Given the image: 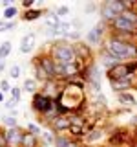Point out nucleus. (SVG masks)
Returning <instances> with one entry per match:
<instances>
[{
	"instance_id": "nucleus-37",
	"label": "nucleus",
	"mask_w": 137,
	"mask_h": 147,
	"mask_svg": "<svg viewBox=\"0 0 137 147\" xmlns=\"http://www.w3.org/2000/svg\"><path fill=\"white\" fill-rule=\"evenodd\" d=\"M130 123H132V127H137V112L132 116V121H130Z\"/></svg>"
},
{
	"instance_id": "nucleus-31",
	"label": "nucleus",
	"mask_w": 137,
	"mask_h": 147,
	"mask_svg": "<svg viewBox=\"0 0 137 147\" xmlns=\"http://www.w3.org/2000/svg\"><path fill=\"white\" fill-rule=\"evenodd\" d=\"M0 147H7V142H6V129H0Z\"/></svg>"
},
{
	"instance_id": "nucleus-11",
	"label": "nucleus",
	"mask_w": 137,
	"mask_h": 147,
	"mask_svg": "<svg viewBox=\"0 0 137 147\" xmlns=\"http://www.w3.org/2000/svg\"><path fill=\"white\" fill-rule=\"evenodd\" d=\"M117 103L124 109H130V107H135L137 105V98L132 92H122V94H117Z\"/></svg>"
},
{
	"instance_id": "nucleus-27",
	"label": "nucleus",
	"mask_w": 137,
	"mask_h": 147,
	"mask_svg": "<svg viewBox=\"0 0 137 147\" xmlns=\"http://www.w3.org/2000/svg\"><path fill=\"white\" fill-rule=\"evenodd\" d=\"M9 79H18V77H20V66H18V64H13L11 68H9Z\"/></svg>"
},
{
	"instance_id": "nucleus-26",
	"label": "nucleus",
	"mask_w": 137,
	"mask_h": 147,
	"mask_svg": "<svg viewBox=\"0 0 137 147\" xmlns=\"http://www.w3.org/2000/svg\"><path fill=\"white\" fill-rule=\"evenodd\" d=\"M9 94H11V99L18 103V101H20V98H22V88H20V86H11Z\"/></svg>"
},
{
	"instance_id": "nucleus-40",
	"label": "nucleus",
	"mask_w": 137,
	"mask_h": 147,
	"mask_svg": "<svg viewBox=\"0 0 137 147\" xmlns=\"http://www.w3.org/2000/svg\"><path fill=\"white\" fill-rule=\"evenodd\" d=\"M135 11H137V4H135Z\"/></svg>"
},
{
	"instance_id": "nucleus-4",
	"label": "nucleus",
	"mask_w": 137,
	"mask_h": 147,
	"mask_svg": "<svg viewBox=\"0 0 137 147\" xmlns=\"http://www.w3.org/2000/svg\"><path fill=\"white\" fill-rule=\"evenodd\" d=\"M49 109H53V99L49 98V96L42 94L40 90L35 92V94L31 96V110L37 114V118L44 116Z\"/></svg>"
},
{
	"instance_id": "nucleus-35",
	"label": "nucleus",
	"mask_w": 137,
	"mask_h": 147,
	"mask_svg": "<svg viewBox=\"0 0 137 147\" xmlns=\"http://www.w3.org/2000/svg\"><path fill=\"white\" fill-rule=\"evenodd\" d=\"M95 9H99V6H97V4H86L84 11H86V13H88V15H90V13H93Z\"/></svg>"
},
{
	"instance_id": "nucleus-5",
	"label": "nucleus",
	"mask_w": 137,
	"mask_h": 147,
	"mask_svg": "<svg viewBox=\"0 0 137 147\" xmlns=\"http://www.w3.org/2000/svg\"><path fill=\"white\" fill-rule=\"evenodd\" d=\"M35 63H39L40 66L44 68V72H46V76H48V79H55V63L51 57H49V53L48 52H40V53H37L35 55V59H33Z\"/></svg>"
},
{
	"instance_id": "nucleus-3",
	"label": "nucleus",
	"mask_w": 137,
	"mask_h": 147,
	"mask_svg": "<svg viewBox=\"0 0 137 147\" xmlns=\"http://www.w3.org/2000/svg\"><path fill=\"white\" fill-rule=\"evenodd\" d=\"M106 35H108V24L102 22V20H99L97 24L86 33V44H88L90 48H100L102 42H104V39H106Z\"/></svg>"
},
{
	"instance_id": "nucleus-28",
	"label": "nucleus",
	"mask_w": 137,
	"mask_h": 147,
	"mask_svg": "<svg viewBox=\"0 0 137 147\" xmlns=\"http://www.w3.org/2000/svg\"><path fill=\"white\" fill-rule=\"evenodd\" d=\"M26 131L27 132H31V134H35V136H40V125H37V123H27V127H26Z\"/></svg>"
},
{
	"instance_id": "nucleus-38",
	"label": "nucleus",
	"mask_w": 137,
	"mask_h": 147,
	"mask_svg": "<svg viewBox=\"0 0 137 147\" xmlns=\"http://www.w3.org/2000/svg\"><path fill=\"white\" fill-rule=\"evenodd\" d=\"M4 70H6V63L0 59V72H4Z\"/></svg>"
},
{
	"instance_id": "nucleus-30",
	"label": "nucleus",
	"mask_w": 137,
	"mask_h": 147,
	"mask_svg": "<svg viewBox=\"0 0 137 147\" xmlns=\"http://www.w3.org/2000/svg\"><path fill=\"white\" fill-rule=\"evenodd\" d=\"M9 90H11V86H9V81H7V79H2V81H0V92L4 94V92H9Z\"/></svg>"
},
{
	"instance_id": "nucleus-2",
	"label": "nucleus",
	"mask_w": 137,
	"mask_h": 147,
	"mask_svg": "<svg viewBox=\"0 0 137 147\" xmlns=\"http://www.w3.org/2000/svg\"><path fill=\"white\" fill-rule=\"evenodd\" d=\"M122 11H124V2L122 0H106V2L99 4L100 20L106 22V24H110L113 18H117Z\"/></svg>"
},
{
	"instance_id": "nucleus-39",
	"label": "nucleus",
	"mask_w": 137,
	"mask_h": 147,
	"mask_svg": "<svg viewBox=\"0 0 137 147\" xmlns=\"http://www.w3.org/2000/svg\"><path fill=\"white\" fill-rule=\"evenodd\" d=\"M0 103H4V94L0 92Z\"/></svg>"
},
{
	"instance_id": "nucleus-24",
	"label": "nucleus",
	"mask_w": 137,
	"mask_h": 147,
	"mask_svg": "<svg viewBox=\"0 0 137 147\" xmlns=\"http://www.w3.org/2000/svg\"><path fill=\"white\" fill-rule=\"evenodd\" d=\"M17 28V20H4V18H0V33L2 31H11Z\"/></svg>"
},
{
	"instance_id": "nucleus-14",
	"label": "nucleus",
	"mask_w": 137,
	"mask_h": 147,
	"mask_svg": "<svg viewBox=\"0 0 137 147\" xmlns=\"http://www.w3.org/2000/svg\"><path fill=\"white\" fill-rule=\"evenodd\" d=\"M35 48V33H27L22 37L20 40V52L22 53H29Z\"/></svg>"
},
{
	"instance_id": "nucleus-34",
	"label": "nucleus",
	"mask_w": 137,
	"mask_h": 147,
	"mask_svg": "<svg viewBox=\"0 0 137 147\" xmlns=\"http://www.w3.org/2000/svg\"><path fill=\"white\" fill-rule=\"evenodd\" d=\"M66 147H82V142H79V140H73V138H70V142L66 144Z\"/></svg>"
},
{
	"instance_id": "nucleus-18",
	"label": "nucleus",
	"mask_w": 137,
	"mask_h": 147,
	"mask_svg": "<svg viewBox=\"0 0 137 147\" xmlns=\"http://www.w3.org/2000/svg\"><path fill=\"white\" fill-rule=\"evenodd\" d=\"M22 92H27V94L33 96L35 92H39V83H37L33 77H27V79H24V83H22Z\"/></svg>"
},
{
	"instance_id": "nucleus-8",
	"label": "nucleus",
	"mask_w": 137,
	"mask_h": 147,
	"mask_svg": "<svg viewBox=\"0 0 137 147\" xmlns=\"http://www.w3.org/2000/svg\"><path fill=\"white\" fill-rule=\"evenodd\" d=\"M24 132H26V129H22L20 125H18V127H11V129H6V142H7V147H20Z\"/></svg>"
},
{
	"instance_id": "nucleus-20",
	"label": "nucleus",
	"mask_w": 137,
	"mask_h": 147,
	"mask_svg": "<svg viewBox=\"0 0 137 147\" xmlns=\"http://www.w3.org/2000/svg\"><path fill=\"white\" fill-rule=\"evenodd\" d=\"M71 136L64 134V132H61V134H55V142H53V147H66V144L70 142Z\"/></svg>"
},
{
	"instance_id": "nucleus-1",
	"label": "nucleus",
	"mask_w": 137,
	"mask_h": 147,
	"mask_svg": "<svg viewBox=\"0 0 137 147\" xmlns=\"http://www.w3.org/2000/svg\"><path fill=\"white\" fill-rule=\"evenodd\" d=\"M46 52L49 53V57L57 64H68V63L77 61L75 50H73V42H68V40H51Z\"/></svg>"
},
{
	"instance_id": "nucleus-25",
	"label": "nucleus",
	"mask_w": 137,
	"mask_h": 147,
	"mask_svg": "<svg viewBox=\"0 0 137 147\" xmlns=\"http://www.w3.org/2000/svg\"><path fill=\"white\" fill-rule=\"evenodd\" d=\"M2 121H4V125H6L7 129L18 127V119H17L15 116H11V114H7V116H2Z\"/></svg>"
},
{
	"instance_id": "nucleus-17",
	"label": "nucleus",
	"mask_w": 137,
	"mask_h": 147,
	"mask_svg": "<svg viewBox=\"0 0 137 147\" xmlns=\"http://www.w3.org/2000/svg\"><path fill=\"white\" fill-rule=\"evenodd\" d=\"M31 66H33V79L39 83V85H42L44 81H48V76H46V72H44V68L40 66L39 63H35V61H31Z\"/></svg>"
},
{
	"instance_id": "nucleus-13",
	"label": "nucleus",
	"mask_w": 137,
	"mask_h": 147,
	"mask_svg": "<svg viewBox=\"0 0 137 147\" xmlns=\"http://www.w3.org/2000/svg\"><path fill=\"white\" fill-rule=\"evenodd\" d=\"M44 15V11L40 7H33V9H27V11H24L20 15V20H24V22H35V20H39V18H42Z\"/></svg>"
},
{
	"instance_id": "nucleus-16",
	"label": "nucleus",
	"mask_w": 137,
	"mask_h": 147,
	"mask_svg": "<svg viewBox=\"0 0 137 147\" xmlns=\"http://www.w3.org/2000/svg\"><path fill=\"white\" fill-rule=\"evenodd\" d=\"M91 105H93L95 109L99 110V112H102V110H106L108 109V99H106V96L100 92V94H95V96H91Z\"/></svg>"
},
{
	"instance_id": "nucleus-7",
	"label": "nucleus",
	"mask_w": 137,
	"mask_h": 147,
	"mask_svg": "<svg viewBox=\"0 0 137 147\" xmlns=\"http://www.w3.org/2000/svg\"><path fill=\"white\" fill-rule=\"evenodd\" d=\"M104 138H106V131L99 125H93V127L88 129V132L82 138V145H86V147L93 145V144H97V142H102Z\"/></svg>"
},
{
	"instance_id": "nucleus-22",
	"label": "nucleus",
	"mask_w": 137,
	"mask_h": 147,
	"mask_svg": "<svg viewBox=\"0 0 137 147\" xmlns=\"http://www.w3.org/2000/svg\"><path fill=\"white\" fill-rule=\"evenodd\" d=\"M18 17V7L17 6H11L7 9H4V20H15V18Z\"/></svg>"
},
{
	"instance_id": "nucleus-33",
	"label": "nucleus",
	"mask_w": 137,
	"mask_h": 147,
	"mask_svg": "<svg viewBox=\"0 0 137 147\" xmlns=\"http://www.w3.org/2000/svg\"><path fill=\"white\" fill-rule=\"evenodd\" d=\"M33 6H35L33 0H24V2H22V7H24V11H27V9H33Z\"/></svg>"
},
{
	"instance_id": "nucleus-41",
	"label": "nucleus",
	"mask_w": 137,
	"mask_h": 147,
	"mask_svg": "<svg viewBox=\"0 0 137 147\" xmlns=\"http://www.w3.org/2000/svg\"><path fill=\"white\" fill-rule=\"evenodd\" d=\"M82 147H86V145H82Z\"/></svg>"
},
{
	"instance_id": "nucleus-36",
	"label": "nucleus",
	"mask_w": 137,
	"mask_h": 147,
	"mask_svg": "<svg viewBox=\"0 0 137 147\" xmlns=\"http://www.w3.org/2000/svg\"><path fill=\"white\" fill-rule=\"evenodd\" d=\"M2 6H4V9H7V7H11V6H15V4L11 2V0H4L2 2Z\"/></svg>"
},
{
	"instance_id": "nucleus-23",
	"label": "nucleus",
	"mask_w": 137,
	"mask_h": 147,
	"mask_svg": "<svg viewBox=\"0 0 137 147\" xmlns=\"http://www.w3.org/2000/svg\"><path fill=\"white\" fill-rule=\"evenodd\" d=\"M40 140H42V144H44V145H53V142H55V134H53L51 131H49V129H48V131H42V132H40Z\"/></svg>"
},
{
	"instance_id": "nucleus-9",
	"label": "nucleus",
	"mask_w": 137,
	"mask_h": 147,
	"mask_svg": "<svg viewBox=\"0 0 137 147\" xmlns=\"http://www.w3.org/2000/svg\"><path fill=\"white\" fill-rule=\"evenodd\" d=\"M62 86H64V83H61V81H57V79H48V81L42 83V90H40V92H42V94H46V96H49L51 99H55V98H59Z\"/></svg>"
},
{
	"instance_id": "nucleus-32",
	"label": "nucleus",
	"mask_w": 137,
	"mask_h": 147,
	"mask_svg": "<svg viewBox=\"0 0 137 147\" xmlns=\"http://www.w3.org/2000/svg\"><path fill=\"white\" fill-rule=\"evenodd\" d=\"M4 107H6L7 110H15V107H17V101L7 99V101H4Z\"/></svg>"
},
{
	"instance_id": "nucleus-15",
	"label": "nucleus",
	"mask_w": 137,
	"mask_h": 147,
	"mask_svg": "<svg viewBox=\"0 0 137 147\" xmlns=\"http://www.w3.org/2000/svg\"><path fill=\"white\" fill-rule=\"evenodd\" d=\"M20 147H40V136H35L31 134V132H24V136H22V144Z\"/></svg>"
},
{
	"instance_id": "nucleus-10",
	"label": "nucleus",
	"mask_w": 137,
	"mask_h": 147,
	"mask_svg": "<svg viewBox=\"0 0 137 147\" xmlns=\"http://www.w3.org/2000/svg\"><path fill=\"white\" fill-rule=\"evenodd\" d=\"M70 125H71V121H70V114H68V116H57L48 125V129L53 134H61V132H66L70 129Z\"/></svg>"
},
{
	"instance_id": "nucleus-19",
	"label": "nucleus",
	"mask_w": 137,
	"mask_h": 147,
	"mask_svg": "<svg viewBox=\"0 0 137 147\" xmlns=\"http://www.w3.org/2000/svg\"><path fill=\"white\" fill-rule=\"evenodd\" d=\"M61 22V18L57 17L55 11H44V28H55Z\"/></svg>"
},
{
	"instance_id": "nucleus-12",
	"label": "nucleus",
	"mask_w": 137,
	"mask_h": 147,
	"mask_svg": "<svg viewBox=\"0 0 137 147\" xmlns=\"http://www.w3.org/2000/svg\"><path fill=\"white\" fill-rule=\"evenodd\" d=\"M119 63H121L119 59H115L113 55H110V53H106V52H102V50H100L99 64L104 68V72H106V70H110V68H113V66H115V64H119Z\"/></svg>"
},
{
	"instance_id": "nucleus-21",
	"label": "nucleus",
	"mask_w": 137,
	"mask_h": 147,
	"mask_svg": "<svg viewBox=\"0 0 137 147\" xmlns=\"http://www.w3.org/2000/svg\"><path fill=\"white\" fill-rule=\"evenodd\" d=\"M11 50H13V44H11V40H4L2 44H0V59H6L9 53H11Z\"/></svg>"
},
{
	"instance_id": "nucleus-29",
	"label": "nucleus",
	"mask_w": 137,
	"mask_h": 147,
	"mask_svg": "<svg viewBox=\"0 0 137 147\" xmlns=\"http://www.w3.org/2000/svg\"><path fill=\"white\" fill-rule=\"evenodd\" d=\"M55 13H57V17H59V18H62V17L70 15V7H68V6H59L57 9H55Z\"/></svg>"
},
{
	"instance_id": "nucleus-6",
	"label": "nucleus",
	"mask_w": 137,
	"mask_h": 147,
	"mask_svg": "<svg viewBox=\"0 0 137 147\" xmlns=\"http://www.w3.org/2000/svg\"><path fill=\"white\" fill-rule=\"evenodd\" d=\"M73 50H75V55H77V61L88 64L95 59V53H93V48H90L86 42H73Z\"/></svg>"
}]
</instances>
